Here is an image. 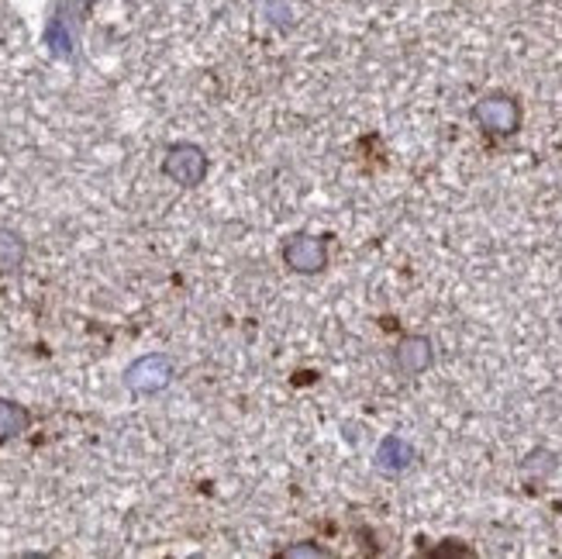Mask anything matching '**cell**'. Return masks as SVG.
I'll return each instance as SVG.
<instances>
[{"mask_svg": "<svg viewBox=\"0 0 562 559\" xmlns=\"http://www.w3.org/2000/svg\"><path fill=\"white\" fill-rule=\"evenodd\" d=\"M207 156L201 145H193V142H177V145H169L166 156H162V174L180 183V187H201L204 177H207Z\"/></svg>", "mask_w": 562, "mask_h": 559, "instance_id": "obj_3", "label": "cell"}, {"mask_svg": "<svg viewBox=\"0 0 562 559\" xmlns=\"http://www.w3.org/2000/svg\"><path fill=\"white\" fill-rule=\"evenodd\" d=\"M24 253H29V246H24V238H21L18 232L0 228V277L21 270Z\"/></svg>", "mask_w": 562, "mask_h": 559, "instance_id": "obj_9", "label": "cell"}, {"mask_svg": "<svg viewBox=\"0 0 562 559\" xmlns=\"http://www.w3.org/2000/svg\"><path fill=\"white\" fill-rule=\"evenodd\" d=\"M83 4H93V0H83Z\"/></svg>", "mask_w": 562, "mask_h": 559, "instance_id": "obj_12", "label": "cell"}, {"mask_svg": "<svg viewBox=\"0 0 562 559\" xmlns=\"http://www.w3.org/2000/svg\"><path fill=\"white\" fill-rule=\"evenodd\" d=\"M473 121L497 138H510L521 132V104L510 93H486L473 104Z\"/></svg>", "mask_w": 562, "mask_h": 559, "instance_id": "obj_1", "label": "cell"}, {"mask_svg": "<svg viewBox=\"0 0 562 559\" xmlns=\"http://www.w3.org/2000/svg\"><path fill=\"white\" fill-rule=\"evenodd\" d=\"M280 559H322V556H328V549H322L317 543H293V546H286V549H280L277 552Z\"/></svg>", "mask_w": 562, "mask_h": 559, "instance_id": "obj_11", "label": "cell"}, {"mask_svg": "<svg viewBox=\"0 0 562 559\" xmlns=\"http://www.w3.org/2000/svg\"><path fill=\"white\" fill-rule=\"evenodd\" d=\"M173 377H177V362L166 353H149L125 370V387L132 394H159L173 383Z\"/></svg>", "mask_w": 562, "mask_h": 559, "instance_id": "obj_2", "label": "cell"}, {"mask_svg": "<svg viewBox=\"0 0 562 559\" xmlns=\"http://www.w3.org/2000/svg\"><path fill=\"white\" fill-rule=\"evenodd\" d=\"M45 45L56 59H72L77 56V32H72L69 11H56L45 21Z\"/></svg>", "mask_w": 562, "mask_h": 559, "instance_id": "obj_7", "label": "cell"}, {"mask_svg": "<svg viewBox=\"0 0 562 559\" xmlns=\"http://www.w3.org/2000/svg\"><path fill=\"white\" fill-rule=\"evenodd\" d=\"M29 428H32V411L18 401L0 398V446L18 439V435H24Z\"/></svg>", "mask_w": 562, "mask_h": 559, "instance_id": "obj_8", "label": "cell"}, {"mask_svg": "<svg viewBox=\"0 0 562 559\" xmlns=\"http://www.w3.org/2000/svg\"><path fill=\"white\" fill-rule=\"evenodd\" d=\"M411 463H414V446L404 443L401 435H383L376 446V456H373V467L383 477H401Z\"/></svg>", "mask_w": 562, "mask_h": 559, "instance_id": "obj_6", "label": "cell"}, {"mask_svg": "<svg viewBox=\"0 0 562 559\" xmlns=\"http://www.w3.org/2000/svg\"><path fill=\"white\" fill-rule=\"evenodd\" d=\"M552 473H555V456H552L549 449H531V452L525 456L521 477H525V483H531V488H539V483H546Z\"/></svg>", "mask_w": 562, "mask_h": 559, "instance_id": "obj_10", "label": "cell"}, {"mask_svg": "<svg viewBox=\"0 0 562 559\" xmlns=\"http://www.w3.org/2000/svg\"><path fill=\"white\" fill-rule=\"evenodd\" d=\"M435 362V346L428 335H404L394 349V367L404 377H422L431 370Z\"/></svg>", "mask_w": 562, "mask_h": 559, "instance_id": "obj_5", "label": "cell"}, {"mask_svg": "<svg viewBox=\"0 0 562 559\" xmlns=\"http://www.w3.org/2000/svg\"><path fill=\"white\" fill-rule=\"evenodd\" d=\"M283 262L290 266L293 273L301 277H314L322 273L328 266V242L317 238V235H307V232H297L283 242Z\"/></svg>", "mask_w": 562, "mask_h": 559, "instance_id": "obj_4", "label": "cell"}]
</instances>
